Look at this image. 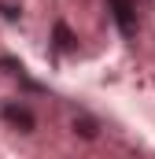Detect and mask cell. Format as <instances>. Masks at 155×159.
Returning <instances> with one entry per match:
<instances>
[{"label":"cell","instance_id":"cell-4","mask_svg":"<svg viewBox=\"0 0 155 159\" xmlns=\"http://www.w3.org/2000/svg\"><path fill=\"white\" fill-rule=\"evenodd\" d=\"M74 129L81 133V137H96V122L92 119H74Z\"/></svg>","mask_w":155,"mask_h":159},{"label":"cell","instance_id":"cell-1","mask_svg":"<svg viewBox=\"0 0 155 159\" xmlns=\"http://www.w3.org/2000/svg\"><path fill=\"white\" fill-rule=\"evenodd\" d=\"M111 7H115V22H118V30L126 34V37H133L137 34V15H133V4L129 0H107Z\"/></svg>","mask_w":155,"mask_h":159},{"label":"cell","instance_id":"cell-3","mask_svg":"<svg viewBox=\"0 0 155 159\" xmlns=\"http://www.w3.org/2000/svg\"><path fill=\"white\" fill-rule=\"evenodd\" d=\"M55 44H59V48H63V52H70V48H74V37H70V30H67V26H63V22H59V26H55Z\"/></svg>","mask_w":155,"mask_h":159},{"label":"cell","instance_id":"cell-2","mask_svg":"<svg viewBox=\"0 0 155 159\" xmlns=\"http://www.w3.org/2000/svg\"><path fill=\"white\" fill-rule=\"evenodd\" d=\"M4 119L11 122V126H19L22 133H30V129H33V115H30L26 107H15V104H7V107H4Z\"/></svg>","mask_w":155,"mask_h":159}]
</instances>
